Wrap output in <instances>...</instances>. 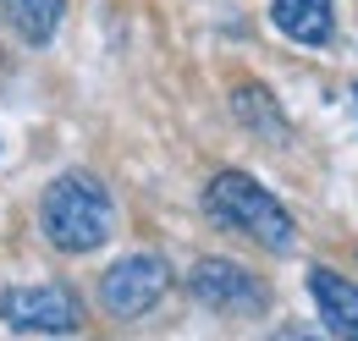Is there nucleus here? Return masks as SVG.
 I'll use <instances>...</instances> for the list:
<instances>
[{
	"mask_svg": "<svg viewBox=\"0 0 358 341\" xmlns=\"http://www.w3.org/2000/svg\"><path fill=\"white\" fill-rule=\"evenodd\" d=\"M353 94H358V88H353Z\"/></svg>",
	"mask_w": 358,
	"mask_h": 341,
	"instance_id": "nucleus-11",
	"label": "nucleus"
},
{
	"mask_svg": "<svg viewBox=\"0 0 358 341\" xmlns=\"http://www.w3.org/2000/svg\"><path fill=\"white\" fill-rule=\"evenodd\" d=\"M270 17H275V28H281L287 39L309 44V50L331 44V34H336L331 0H270Z\"/></svg>",
	"mask_w": 358,
	"mask_h": 341,
	"instance_id": "nucleus-7",
	"label": "nucleus"
},
{
	"mask_svg": "<svg viewBox=\"0 0 358 341\" xmlns=\"http://www.w3.org/2000/svg\"><path fill=\"white\" fill-rule=\"evenodd\" d=\"M270 341H320V336H309V331H275Z\"/></svg>",
	"mask_w": 358,
	"mask_h": 341,
	"instance_id": "nucleus-10",
	"label": "nucleus"
},
{
	"mask_svg": "<svg viewBox=\"0 0 358 341\" xmlns=\"http://www.w3.org/2000/svg\"><path fill=\"white\" fill-rule=\"evenodd\" d=\"M166 286H171L166 259L160 254H133V259H122V264L105 270L99 303H105V314H116V319H138V314H149L155 303L166 298Z\"/></svg>",
	"mask_w": 358,
	"mask_h": 341,
	"instance_id": "nucleus-3",
	"label": "nucleus"
},
{
	"mask_svg": "<svg viewBox=\"0 0 358 341\" xmlns=\"http://www.w3.org/2000/svg\"><path fill=\"white\" fill-rule=\"evenodd\" d=\"M110 193L105 182L89 170H72V176H55L39 198V231L50 237V248L61 254H94L105 237H110Z\"/></svg>",
	"mask_w": 358,
	"mask_h": 341,
	"instance_id": "nucleus-1",
	"label": "nucleus"
},
{
	"mask_svg": "<svg viewBox=\"0 0 358 341\" xmlns=\"http://www.w3.org/2000/svg\"><path fill=\"white\" fill-rule=\"evenodd\" d=\"M0 11H6V22L17 28L22 44H50L61 17H66V0H0Z\"/></svg>",
	"mask_w": 358,
	"mask_h": 341,
	"instance_id": "nucleus-8",
	"label": "nucleus"
},
{
	"mask_svg": "<svg viewBox=\"0 0 358 341\" xmlns=\"http://www.w3.org/2000/svg\"><path fill=\"white\" fill-rule=\"evenodd\" d=\"M231 110H237L248 127H259V138H270V143L287 138V116L275 110V99H270L259 83H243V88H237V94H231Z\"/></svg>",
	"mask_w": 358,
	"mask_h": 341,
	"instance_id": "nucleus-9",
	"label": "nucleus"
},
{
	"mask_svg": "<svg viewBox=\"0 0 358 341\" xmlns=\"http://www.w3.org/2000/svg\"><path fill=\"white\" fill-rule=\"evenodd\" d=\"M0 319L11 325V331H34V336H72L78 331V298L66 292V286H17V292H6L0 298Z\"/></svg>",
	"mask_w": 358,
	"mask_h": 341,
	"instance_id": "nucleus-5",
	"label": "nucleus"
},
{
	"mask_svg": "<svg viewBox=\"0 0 358 341\" xmlns=\"http://www.w3.org/2000/svg\"><path fill=\"white\" fill-rule=\"evenodd\" d=\"M204 210L215 215L221 226L254 237V242L270 248V254H287V248L298 242V226H292L287 204L270 198L265 187H259L254 176H243V170H221V176L204 187Z\"/></svg>",
	"mask_w": 358,
	"mask_h": 341,
	"instance_id": "nucleus-2",
	"label": "nucleus"
},
{
	"mask_svg": "<svg viewBox=\"0 0 358 341\" xmlns=\"http://www.w3.org/2000/svg\"><path fill=\"white\" fill-rule=\"evenodd\" d=\"M187 292L215 314H259L270 303V286L231 259H199L193 275H187Z\"/></svg>",
	"mask_w": 358,
	"mask_h": 341,
	"instance_id": "nucleus-4",
	"label": "nucleus"
},
{
	"mask_svg": "<svg viewBox=\"0 0 358 341\" xmlns=\"http://www.w3.org/2000/svg\"><path fill=\"white\" fill-rule=\"evenodd\" d=\"M309 292L320 303V319L331 325L336 341H358V286L336 270H314L309 275Z\"/></svg>",
	"mask_w": 358,
	"mask_h": 341,
	"instance_id": "nucleus-6",
	"label": "nucleus"
}]
</instances>
